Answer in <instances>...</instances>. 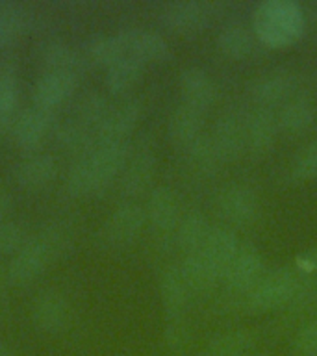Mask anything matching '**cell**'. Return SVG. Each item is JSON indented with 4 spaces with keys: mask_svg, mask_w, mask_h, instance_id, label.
Masks as SVG:
<instances>
[{
    "mask_svg": "<svg viewBox=\"0 0 317 356\" xmlns=\"http://www.w3.org/2000/svg\"><path fill=\"white\" fill-rule=\"evenodd\" d=\"M145 225H147L145 206L133 200H124L106 217L95 238L97 243L104 249H122L138 239Z\"/></svg>",
    "mask_w": 317,
    "mask_h": 356,
    "instance_id": "obj_4",
    "label": "cell"
},
{
    "mask_svg": "<svg viewBox=\"0 0 317 356\" xmlns=\"http://www.w3.org/2000/svg\"><path fill=\"white\" fill-rule=\"evenodd\" d=\"M182 275L189 289L195 293H206L216 288V284L222 278V271L200 250L188 252L180 264Z\"/></svg>",
    "mask_w": 317,
    "mask_h": 356,
    "instance_id": "obj_23",
    "label": "cell"
},
{
    "mask_svg": "<svg viewBox=\"0 0 317 356\" xmlns=\"http://www.w3.org/2000/svg\"><path fill=\"white\" fill-rule=\"evenodd\" d=\"M210 4L199 0H174L161 6L160 21L172 32H197L210 19Z\"/></svg>",
    "mask_w": 317,
    "mask_h": 356,
    "instance_id": "obj_16",
    "label": "cell"
},
{
    "mask_svg": "<svg viewBox=\"0 0 317 356\" xmlns=\"http://www.w3.org/2000/svg\"><path fill=\"white\" fill-rule=\"evenodd\" d=\"M52 136L61 150L71 152L74 156L83 154L97 145V134L93 128L76 121L74 117H67V119L56 122Z\"/></svg>",
    "mask_w": 317,
    "mask_h": 356,
    "instance_id": "obj_24",
    "label": "cell"
},
{
    "mask_svg": "<svg viewBox=\"0 0 317 356\" xmlns=\"http://www.w3.org/2000/svg\"><path fill=\"white\" fill-rule=\"evenodd\" d=\"M165 343L169 349L182 350L189 343V327L184 317H171L165 325Z\"/></svg>",
    "mask_w": 317,
    "mask_h": 356,
    "instance_id": "obj_39",
    "label": "cell"
},
{
    "mask_svg": "<svg viewBox=\"0 0 317 356\" xmlns=\"http://www.w3.org/2000/svg\"><path fill=\"white\" fill-rule=\"evenodd\" d=\"M217 47L222 54L232 60H243L252 52L254 39L252 33L243 22L230 21L219 30L217 35Z\"/></svg>",
    "mask_w": 317,
    "mask_h": 356,
    "instance_id": "obj_29",
    "label": "cell"
},
{
    "mask_svg": "<svg viewBox=\"0 0 317 356\" xmlns=\"http://www.w3.org/2000/svg\"><path fill=\"white\" fill-rule=\"evenodd\" d=\"M186 149V156H188V161L191 169H193L197 175H202V177H210L219 169V163H221V158L217 154L216 147L211 143L210 136L206 134H200L199 138H195Z\"/></svg>",
    "mask_w": 317,
    "mask_h": 356,
    "instance_id": "obj_36",
    "label": "cell"
},
{
    "mask_svg": "<svg viewBox=\"0 0 317 356\" xmlns=\"http://www.w3.org/2000/svg\"><path fill=\"white\" fill-rule=\"evenodd\" d=\"M143 113V102L138 97H124L117 104H111L100 121L95 134L97 143L128 141V136L136 130Z\"/></svg>",
    "mask_w": 317,
    "mask_h": 356,
    "instance_id": "obj_7",
    "label": "cell"
},
{
    "mask_svg": "<svg viewBox=\"0 0 317 356\" xmlns=\"http://www.w3.org/2000/svg\"><path fill=\"white\" fill-rule=\"evenodd\" d=\"M54 111L43 110L39 106H28L17 113L11 124V138L15 143L28 152L38 150L47 136L54 130Z\"/></svg>",
    "mask_w": 317,
    "mask_h": 356,
    "instance_id": "obj_11",
    "label": "cell"
},
{
    "mask_svg": "<svg viewBox=\"0 0 317 356\" xmlns=\"http://www.w3.org/2000/svg\"><path fill=\"white\" fill-rule=\"evenodd\" d=\"M19 76L11 63L0 65V128H11L19 108Z\"/></svg>",
    "mask_w": 317,
    "mask_h": 356,
    "instance_id": "obj_32",
    "label": "cell"
},
{
    "mask_svg": "<svg viewBox=\"0 0 317 356\" xmlns=\"http://www.w3.org/2000/svg\"><path fill=\"white\" fill-rule=\"evenodd\" d=\"M130 149L132 145L128 141L97 143L88 152L76 156L63 178L65 189L74 197L106 191L121 175Z\"/></svg>",
    "mask_w": 317,
    "mask_h": 356,
    "instance_id": "obj_1",
    "label": "cell"
},
{
    "mask_svg": "<svg viewBox=\"0 0 317 356\" xmlns=\"http://www.w3.org/2000/svg\"><path fill=\"white\" fill-rule=\"evenodd\" d=\"M297 88V74L289 69H269L260 72L249 83L250 97L260 106L269 108L278 102H288Z\"/></svg>",
    "mask_w": 317,
    "mask_h": 356,
    "instance_id": "obj_13",
    "label": "cell"
},
{
    "mask_svg": "<svg viewBox=\"0 0 317 356\" xmlns=\"http://www.w3.org/2000/svg\"><path fill=\"white\" fill-rule=\"evenodd\" d=\"M145 213H147V222H150V227L161 236L177 232L178 222L182 219L177 193L167 186H156L150 189L145 204Z\"/></svg>",
    "mask_w": 317,
    "mask_h": 356,
    "instance_id": "obj_14",
    "label": "cell"
},
{
    "mask_svg": "<svg viewBox=\"0 0 317 356\" xmlns=\"http://www.w3.org/2000/svg\"><path fill=\"white\" fill-rule=\"evenodd\" d=\"M289 175L297 182H308L317 178V139L306 145L304 149L295 156Z\"/></svg>",
    "mask_w": 317,
    "mask_h": 356,
    "instance_id": "obj_37",
    "label": "cell"
},
{
    "mask_svg": "<svg viewBox=\"0 0 317 356\" xmlns=\"http://www.w3.org/2000/svg\"><path fill=\"white\" fill-rule=\"evenodd\" d=\"M297 264H299L300 271H304V273L317 271V247L306 250L304 254H300Z\"/></svg>",
    "mask_w": 317,
    "mask_h": 356,
    "instance_id": "obj_41",
    "label": "cell"
},
{
    "mask_svg": "<svg viewBox=\"0 0 317 356\" xmlns=\"http://www.w3.org/2000/svg\"><path fill=\"white\" fill-rule=\"evenodd\" d=\"M156 152L152 141L139 139L128 154V160L119 175V189L128 199L145 193L156 175Z\"/></svg>",
    "mask_w": 317,
    "mask_h": 356,
    "instance_id": "obj_6",
    "label": "cell"
},
{
    "mask_svg": "<svg viewBox=\"0 0 317 356\" xmlns=\"http://www.w3.org/2000/svg\"><path fill=\"white\" fill-rule=\"evenodd\" d=\"M6 280H8V273H6V267L0 266V291H2V288H4Z\"/></svg>",
    "mask_w": 317,
    "mask_h": 356,
    "instance_id": "obj_44",
    "label": "cell"
},
{
    "mask_svg": "<svg viewBox=\"0 0 317 356\" xmlns=\"http://www.w3.org/2000/svg\"><path fill=\"white\" fill-rule=\"evenodd\" d=\"M252 26L261 43L288 47L304 30V15L293 0H266L254 10Z\"/></svg>",
    "mask_w": 317,
    "mask_h": 356,
    "instance_id": "obj_3",
    "label": "cell"
},
{
    "mask_svg": "<svg viewBox=\"0 0 317 356\" xmlns=\"http://www.w3.org/2000/svg\"><path fill=\"white\" fill-rule=\"evenodd\" d=\"M71 319V306L60 289H41L32 302L33 325L44 334H60Z\"/></svg>",
    "mask_w": 317,
    "mask_h": 356,
    "instance_id": "obj_10",
    "label": "cell"
},
{
    "mask_svg": "<svg viewBox=\"0 0 317 356\" xmlns=\"http://www.w3.org/2000/svg\"><path fill=\"white\" fill-rule=\"evenodd\" d=\"M110 100L99 89H88L83 91L72 104V115L76 121L88 124L89 128L97 130L100 121L104 119L106 111L110 110Z\"/></svg>",
    "mask_w": 317,
    "mask_h": 356,
    "instance_id": "obj_35",
    "label": "cell"
},
{
    "mask_svg": "<svg viewBox=\"0 0 317 356\" xmlns=\"http://www.w3.org/2000/svg\"><path fill=\"white\" fill-rule=\"evenodd\" d=\"M78 82H80V74L76 72L47 69L33 83L32 104L54 111L58 106L71 99L72 93L76 91Z\"/></svg>",
    "mask_w": 317,
    "mask_h": 356,
    "instance_id": "obj_9",
    "label": "cell"
},
{
    "mask_svg": "<svg viewBox=\"0 0 317 356\" xmlns=\"http://www.w3.org/2000/svg\"><path fill=\"white\" fill-rule=\"evenodd\" d=\"M158 289H160V299L167 314V319L184 317L191 289H189L188 282L184 278L180 266H167L161 271L160 280H158Z\"/></svg>",
    "mask_w": 317,
    "mask_h": 356,
    "instance_id": "obj_22",
    "label": "cell"
},
{
    "mask_svg": "<svg viewBox=\"0 0 317 356\" xmlns=\"http://www.w3.org/2000/svg\"><path fill=\"white\" fill-rule=\"evenodd\" d=\"M127 54L141 61H161L171 54L169 43L160 32L145 26H127L119 30Z\"/></svg>",
    "mask_w": 317,
    "mask_h": 356,
    "instance_id": "obj_17",
    "label": "cell"
},
{
    "mask_svg": "<svg viewBox=\"0 0 317 356\" xmlns=\"http://www.w3.org/2000/svg\"><path fill=\"white\" fill-rule=\"evenodd\" d=\"M277 122L278 130L291 134V136L306 132L314 122V108L310 100L297 97V99H289L288 102H284L278 111Z\"/></svg>",
    "mask_w": 317,
    "mask_h": 356,
    "instance_id": "obj_34",
    "label": "cell"
},
{
    "mask_svg": "<svg viewBox=\"0 0 317 356\" xmlns=\"http://www.w3.org/2000/svg\"><path fill=\"white\" fill-rule=\"evenodd\" d=\"M0 356H13V350H11V347L6 343L2 338H0Z\"/></svg>",
    "mask_w": 317,
    "mask_h": 356,
    "instance_id": "obj_43",
    "label": "cell"
},
{
    "mask_svg": "<svg viewBox=\"0 0 317 356\" xmlns=\"http://www.w3.org/2000/svg\"><path fill=\"white\" fill-rule=\"evenodd\" d=\"M263 256L252 243L239 245L238 252L228 261L222 280L227 282L228 289L236 293H247L260 282L263 277Z\"/></svg>",
    "mask_w": 317,
    "mask_h": 356,
    "instance_id": "obj_8",
    "label": "cell"
},
{
    "mask_svg": "<svg viewBox=\"0 0 317 356\" xmlns=\"http://www.w3.org/2000/svg\"><path fill=\"white\" fill-rule=\"evenodd\" d=\"M210 138L221 161L238 160L245 150V117L232 110L222 111L217 117Z\"/></svg>",
    "mask_w": 317,
    "mask_h": 356,
    "instance_id": "obj_15",
    "label": "cell"
},
{
    "mask_svg": "<svg viewBox=\"0 0 317 356\" xmlns=\"http://www.w3.org/2000/svg\"><path fill=\"white\" fill-rule=\"evenodd\" d=\"M39 60L54 71H69L82 74L89 67L83 50H78L69 41L61 38H47L38 44Z\"/></svg>",
    "mask_w": 317,
    "mask_h": 356,
    "instance_id": "obj_20",
    "label": "cell"
},
{
    "mask_svg": "<svg viewBox=\"0 0 317 356\" xmlns=\"http://www.w3.org/2000/svg\"><path fill=\"white\" fill-rule=\"evenodd\" d=\"M293 349L299 356H317V319L306 323L297 332Z\"/></svg>",
    "mask_w": 317,
    "mask_h": 356,
    "instance_id": "obj_40",
    "label": "cell"
},
{
    "mask_svg": "<svg viewBox=\"0 0 317 356\" xmlns=\"http://www.w3.org/2000/svg\"><path fill=\"white\" fill-rule=\"evenodd\" d=\"M178 88L182 102L206 111L217 99V86L213 78L200 67H186L178 76Z\"/></svg>",
    "mask_w": 317,
    "mask_h": 356,
    "instance_id": "obj_21",
    "label": "cell"
},
{
    "mask_svg": "<svg viewBox=\"0 0 317 356\" xmlns=\"http://www.w3.org/2000/svg\"><path fill=\"white\" fill-rule=\"evenodd\" d=\"M299 289V278L288 267H278L260 278L254 288L245 293V308L254 314L275 310L291 302Z\"/></svg>",
    "mask_w": 317,
    "mask_h": 356,
    "instance_id": "obj_5",
    "label": "cell"
},
{
    "mask_svg": "<svg viewBox=\"0 0 317 356\" xmlns=\"http://www.w3.org/2000/svg\"><path fill=\"white\" fill-rule=\"evenodd\" d=\"M204 124V111L191 104H178L169 117V136L180 147H188L195 138L202 134Z\"/></svg>",
    "mask_w": 317,
    "mask_h": 356,
    "instance_id": "obj_25",
    "label": "cell"
},
{
    "mask_svg": "<svg viewBox=\"0 0 317 356\" xmlns=\"http://www.w3.org/2000/svg\"><path fill=\"white\" fill-rule=\"evenodd\" d=\"M71 245V234L61 222H52L33 236H28L19 249L11 254L6 273L15 286L32 282Z\"/></svg>",
    "mask_w": 317,
    "mask_h": 356,
    "instance_id": "obj_2",
    "label": "cell"
},
{
    "mask_svg": "<svg viewBox=\"0 0 317 356\" xmlns=\"http://www.w3.org/2000/svg\"><path fill=\"white\" fill-rule=\"evenodd\" d=\"M254 345V336L247 328H232L216 334L206 343V356H247Z\"/></svg>",
    "mask_w": 317,
    "mask_h": 356,
    "instance_id": "obj_31",
    "label": "cell"
},
{
    "mask_svg": "<svg viewBox=\"0 0 317 356\" xmlns=\"http://www.w3.org/2000/svg\"><path fill=\"white\" fill-rule=\"evenodd\" d=\"M11 208V197L8 193V189L0 184V221L4 219V216L10 211Z\"/></svg>",
    "mask_w": 317,
    "mask_h": 356,
    "instance_id": "obj_42",
    "label": "cell"
},
{
    "mask_svg": "<svg viewBox=\"0 0 317 356\" xmlns=\"http://www.w3.org/2000/svg\"><path fill=\"white\" fill-rule=\"evenodd\" d=\"M56 177H58V161L54 156L44 150L26 152L13 167L15 182L26 189L43 188Z\"/></svg>",
    "mask_w": 317,
    "mask_h": 356,
    "instance_id": "obj_18",
    "label": "cell"
},
{
    "mask_svg": "<svg viewBox=\"0 0 317 356\" xmlns=\"http://www.w3.org/2000/svg\"><path fill=\"white\" fill-rule=\"evenodd\" d=\"M26 238V230L21 222L2 219L0 221V256L13 254Z\"/></svg>",
    "mask_w": 317,
    "mask_h": 356,
    "instance_id": "obj_38",
    "label": "cell"
},
{
    "mask_svg": "<svg viewBox=\"0 0 317 356\" xmlns=\"http://www.w3.org/2000/svg\"><path fill=\"white\" fill-rule=\"evenodd\" d=\"M217 210L225 221L245 227L254 221L260 213V200L249 186L230 184L217 195Z\"/></svg>",
    "mask_w": 317,
    "mask_h": 356,
    "instance_id": "obj_12",
    "label": "cell"
},
{
    "mask_svg": "<svg viewBox=\"0 0 317 356\" xmlns=\"http://www.w3.org/2000/svg\"><path fill=\"white\" fill-rule=\"evenodd\" d=\"M32 11L19 2H0V44L21 38L32 24Z\"/></svg>",
    "mask_w": 317,
    "mask_h": 356,
    "instance_id": "obj_33",
    "label": "cell"
},
{
    "mask_svg": "<svg viewBox=\"0 0 317 356\" xmlns=\"http://www.w3.org/2000/svg\"><path fill=\"white\" fill-rule=\"evenodd\" d=\"M247 356H252V355H247Z\"/></svg>",
    "mask_w": 317,
    "mask_h": 356,
    "instance_id": "obj_45",
    "label": "cell"
},
{
    "mask_svg": "<svg viewBox=\"0 0 317 356\" xmlns=\"http://www.w3.org/2000/svg\"><path fill=\"white\" fill-rule=\"evenodd\" d=\"M277 132V115L271 108L258 106L245 115V149L252 154H267L275 145Z\"/></svg>",
    "mask_w": 317,
    "mask_h": 356,
    "instance_id": "obj_19",
    "label": "cell"
},
{
    "mask_svg": "<svg viewBox=\"0 0 317 356\" xmlns=\"http://www.w3.org/2000/svg\"><path fill=\"white\" fill-rule=\"evenodd\" d=\"M210 221L206 219L202 211H188V213L182 216V219L178 222L177 232H174L177 245L186 254L188 252H195V250H199L202 247L206 236L210 232Z\"/></svg>",
    "mask_w": 317,
    "mask_h": 356,
    "instance_id": "obj_30",
    "label": "cell"
},
{
    "mask_svg": "<svg viewBox=\"0 0 317 356\" xmlns=\"http://www.w3.org/2000/svg\"><path fill=\"white\" fill-rule=\"evenodd\" d=\"M145 61L127 54L122 56L121 60H117L113 65L106 69L104 83L106 89L113 95L127 93L128 89H132L138 80L143 76Z\"/></svg>",
    "mask_w": 317,
    "mask_h": 356,
    "instance_id": "obj_28",
    "label": "cell"
},
{
    "mask_svg": "<svg viewBox=\"0 0 317 356\" xmlns=\"http://www.w3.org/2000/svg\"><path fill=\"white\" fill-rule=\"evenodd\" d=\"M83 54L88 58L89 65L108 67L113 65L122 56H127V49L122 39L117 33H93L83 44Z\"/></svg>",
    "mask_w": 317,
    "mask_h": 356,
    "instance_id": "obj_27",
    "label": "cell"
},
{
    "mask_svg": "<svg viewBox=\"0 0 317 356\" xmlns=\"http://www.w3.org/2000/svg\"><path fill=\"white\" fill-rule=\"evenodd\" d=\"M239 245L241 243H239L238 236H236L232 228L216 225V227L210 228V232H208L204 243H202V247L199 250L204 252L221 269L222 275H225L228 261L232 260V256L238 252Z\"/></svg>",
    "mask_w": 317,
    "mask_h": 356,
    "instance_id": "obj_26",
    "label": "cell"
}]
</instances>
